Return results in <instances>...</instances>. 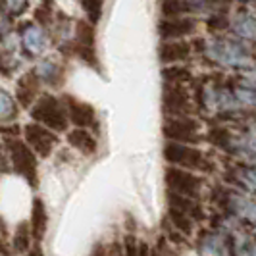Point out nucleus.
Here are the masks:
<instances>
[{"mask_svg": "<svg viewBox=\"0 0 256 256\" xmlns=\"http://www.w3.org/2000/svg\"><path fill=\"white\" fill-rule=\"evenodd\" d=\"M108 256H124V250H122V246L118 243L112 244V248H110V254Z\"/></svg>", "mask_w": 256, "mask_h": 256, "instance_id": "nucleus-22", "label": "nucleus"}, {"mask_svg": "<svg viewBox=\"0 0 256 256\" xmlns=\"http://www.w3.org/2000/svg\"><path fill=\"white\" fill-rule=\"evenodd\" d=\"M68 142L83 154H94V150H96L94 137L90 135L89 131H85V129H74V131H70L68 133Z\"/></svg>", "mask_w": 256, "mask_h": 256, "instance_id": "nucleus-11", "label": "nucleus"}, {"mask_svg": "<svg viewBox=\"0 0 256 256\" xmlns=\"http://www.w3.org/2000/svg\"><path fill=\"white\" fill-rule=\"evenodd\" d=\"M124 256H139V246H137V241L135 237H126V248H124Z\"/></svg>", "mask_w": 256, "mask_h": 256, "instance_id": "nucleus-21", "label": "nucleus"}, {"mask_svg": "<svg viewBox=\"0 0 256 256\" xmlns=\"http://www.w3.org/2000/svg\"><path fill=\"white\" fill-rule=\"evenodd\" d=\"M164 156L168 162L178 164L183 168H194V170H208L204 154L192 146L181 144V142H168L164 148Z\"/></svg>", "mask_w": 256, "mask_h": 256, "instance_id": "nucleus-3", "label": "nucleus"}, {"mask_svg": "<svg viewBox=\"0 0 256 256\" xmlns=\"http://www.w3.org/2000/svg\"><path fill=\"white\" fill-rule=\"evenodd\" d=\"M164 135L168 139L176 142H196L198 141V124L187 118V116H180V118H168L164 122Z\"/></svg>", "mask_w": 256, "mask_h": 256, "instance_id": "nucleus-5", "label": "nucleus"}, {"mask_svg": "<svg viewBox=\"0 0 256 256\" xmlns=\"http://www.w3.org/2000/svg\"><path fill=\"white\" fill-rule=\"evenodd\" d=\"M14 250L16 252H26L27 248H29V228H27V224H20L18 226V230L14 233Z\"/></svg>", "mask_w": 256, "mask_h": 256, "instance_id": "nucleus-16", "label": "nucleus"}, {"mask_svg": "<svg viewBox=\"0 0 256 256\" xmlns=\"http://www.w3.org/2000/svg\"><path fill=\"white\" fill-rule=\"evenodd\" d=\"M191 54V46L187 42H166L160 48V60L164 64H172V62H181L187 60Z\"/></svg>", "mask_w": 256, "mask_h": 256, "instance_id": "nucleus-10", "label": "nucleus"}, {"mask_svg": "<svg viewBox=\"0 0 256 256\" xmlns=\"http://www.w3.org/2000/svg\"><path fill=\"white\" fill-rule=\"evenodd\" d=\"M102 0H83V4H85V10L89 14V20L92 24H96L98 20H100V12H102V4H100Z\"/></svg>", "mask_w": 256, "mask_h": 256, "instance_id": "nucleus-20", "label": "nucleus"}, {"mask_svg": "<svg viewBox=\"0 0 256 256\" xmlns=\"http://www.w3.org/2000/svg\"><path fill=\"white\" fill-rule=\"evenodd\" d=\"M31 116L35 122H40L42 126L50 128L52 131H66V128H68V114L60 106V102L50 94H44L38 98Z\"/></svg>", "mask_w": 256, "mask_h": 256, "instance_id": "nucleus-1", "label": "nucleus"}, {"mask_svg": "<svg viewBox=\"0 0 256 256\" xmlns=\"http://www.w3.org/2000/svg\"><path fill=\"white\" fill-rule=\"evenodd\" d=\"M194 29V22L189 20V18H183V20H164L160 26H158V31L164 38H176V37H183V35H189Z\"/></svg>", "mask_w": 256, "mask_h": 256, "instance_id": "nucleus-9", "label": "nucleus"}, {"mask_svg": "<svg viewBox=\"0 0 256 256\" xmlns=\"http://www.w3.org/2000/svg\"><path fill=\"white\" fill-rule=\"evenodd\" d=\"M162 77L166 79L170 85H180L183 81H189V79H191V74H189V70H185V68L170 66V68H166V70L162 72Z\"/></svg>", "mask_w": 256, "mask_h": 256, "instance_id": "nucleus-15", "label": "nucleus"}, {"mask_svg": "<svg viewBox=\"0 0 256 256\" xmlns=\"http://www.w3.org/2000/svg\"><path fill=\"white\" fill-rule=\"evenodd\" d=\"M189 12V4L185 0H166L162 6V14L166 18H181V14Z\"/></svg>", "mask_w": 256, "mask_h": 256, "instance_id": "nucleus-17", "label": "nucleus"}, {"mask_svg": "<svg viewBox=\"0 0 256 256\" xmlns=\"http://www.w3.org/2000/svg\"><path fill=\"white\" fill-rule=\"evenodd\" d=\"M170 220L176 224V228H178L183 235H191V231H192L191 220L187 218L185 214H181L178 210H172V208H170Z\"/></svg>", "mask_w": 256, "mask_h": 256, "instance_id": "nucleus-18", "label": "nucleus"}, {"mask_svg": "<svg viewBox=\"0 0 256 256\" xmlns=\"http://www.w3.org/2000/svg\"><path fill=\"white\" fill-rule=\"evenodd\" d=\"M31 228H33V237L35 239H42L44 231H46V210L40 200L33 202V214H31Z\"/></svg>", "mask_w": 256, "mask_h": 256, "instance_id": "nucleus-13", "label": "nucleus"}, {"mask_svg": "<svg viewBox=\"0 0 256 256\" xmlns=\"http://www.w3.org/2000/svg\"><path fill=\"white\" fill-rule=\"evenodd\" d=\"M208 137H210V142H214L216 146H222V148H228L230 144V131L224 128H214Z\"/></svg>", "mask_w": 256, "mask_h": 256, "instance_id": "nucleus-19", "label": "nucleus"}, {"mask_svg": "<svg viewBox=\"0 0 256 256\" xmlns=\"http://www.w3.org/2000/svg\"><path fill=\"white\" fill-rule=\"evenodd\" d=\"M77 40H79V46L81 50H89L92 52V44H94V31L89 24L85 22H79L77 24Z\"/></svg>", "mask_w": 256, "mask_h": 256, "instance_id": "nucleus-14", "label": "nucleus"}, {"mask_svg": "<svg viewBox=\"0 0 256 256\" xmlns=\"http://www.w3.org/2000/svg\"><path fill=\"white\" fill-rule=\"evenodd\" d=\"M168 200H170V208L172 210H178L181 214H192L194 218L202 220V210H200V206L196 204L192 198H187V196H181V194H176V192H170L168 194Z\"/></svg>", "mask_w": 256, "mask_h": 256, "instance_id": "nucleus-12", "label": "nucleus"}, {"mask_svg": "<svg viewBox=\"0 0 256 256\" xmlns=\"http://www.w3.org/2000/svg\"><path fill=\"white\" fill-rule=\"evenodd\" d=\"M8 146V160L12 168L22 174L26 180H29L33 185H37V158L33 150L27 146L26 142L18 141V139H12V141L6 142Z\"/></svg>", "mask_w": 256, "mask_h": 256, "instance_id": "nucleus-2", "label": "nucleus"}, {"mask_svg": "<svg viewBox=\"0 0 256 256\" xmlns=\"http://www.w3.org/2000/svg\"><path fill=\"white\" fill-rule=\"evenodd\" d=\"M66 102H68V112L66 114L72 120L74 126L83 129L90 126V124H94V110H92L90 104L83 102V100H77L74 96H68Z\"/></svg>", "mask_w": 256, "mask_h": 256, "instance_id": "nucleus-7", "label": "nucleus"}, {"mask_svg": "<svg viewBox=\"0 0 256 256\" xmlns=\"http://www.w3.org/2000/svg\"><path fill=\"white\" fill-rule=\"evenodd\" d=\"M164 108L172 114H187L189 112V96L180 85H168L164 90Z\"/></svg>", "mask_w": 256, "mask_h": 256, "instance_id": "nucleus-8", "label": "nucleus"}, {"mask_svg": "<svg viewBox=\"0 0 256 256\" xmlns=\"http://www.w3.org/2000/svg\"><path fill=\"white\" fill-rule=\"evenodd\" d=\"M27 256H42V252H40L38 248H35V250H31V252H29Z\"/></svg>", "mask_w": 256, "mask_h": 256, "instance_id": "nucleus-23", "label": "nucleus"}, {"mask_svg": "<svg viewBox=\"0 0 256 256\" xmlns=\"http://www.w3.org/2000/svg\"><path fill=\"white\" fill-rule=\"evenodd\" d=\"M24 133H26V141L29 142V146H31L38 156H42V158L50 156L52 148H54V144H56V135H54V133L46 131V129L37 126V124L26 126Z\"/></svg>", "mask_w": 256, "mask_h": 256, "instance_id": "nucleus-6", "label": "nucleus"}, {"mask_svg": "<svg viewBox=\"0 0 256 256\" xmlns=\"http://www.w3.org/2000/svg\"><path fill=\"white\" fill-rule=\"evenodd\" d=\"M92 256H106V252H104L102 248H96V250H94V254Z\"/></svg>", "mask_w": 256, "mask_h": 256, "instance_id": "nucleus-24", "label": "nucleus"}, {"mask_svg": "<svg viewBox=\"0 0 256 256\" xmlns=\"http://www.w3.org/2000/svg\"><path fill=\"white\" fill-rule=\"evenodd\" d=\"M166 183L170 187V192H176V194H181V196H187V198H192L196 196L200 187H202V180L192 176L185 170H180V168H168L166 170Z\"/></svg>", "mask_w": 256, "mask_h": 256, "instance_id": "nucleus-4", "label": "nucleus"}]
</instances>
